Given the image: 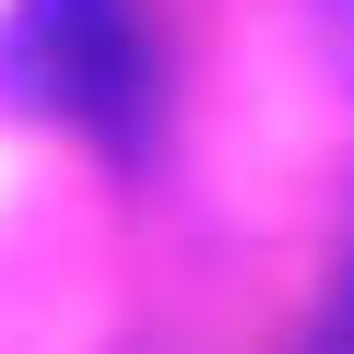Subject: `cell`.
Returning a JSON list of instances; mask_svg holds the SVG:
<instances>
[{"mask_svg":"<svg viewBox=\"0 0 354 354\" xmlns=\"http://www.w3.org/2000/svg\"><path fill=\"white\" fill-rule=\"evenodd\" d=\"M307 354H354V283H342V307L319 319V342H307Z\"/></svg>","mask_w":354,"mask_h":354,"instance_id":"2","label":"cell"},{"mask_svg":"<svg viewBox=\"0 0 354 354\" xmlns=\"http://www.w3.org/2000/svg\"><path fill=\"white\" fill-rule=\"evenodd\" d=\"M12 83L130 153V142H142V83H153V71H142V36H130V0H24Z\"/></svg>","mask_w":354,"mask_h":354,"instance_id":"1","label":"cell"}]
</instances>
